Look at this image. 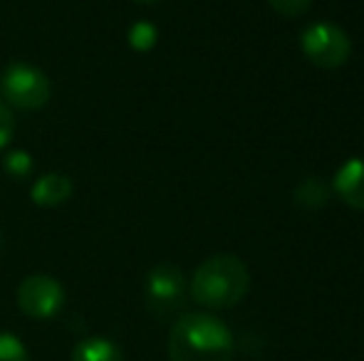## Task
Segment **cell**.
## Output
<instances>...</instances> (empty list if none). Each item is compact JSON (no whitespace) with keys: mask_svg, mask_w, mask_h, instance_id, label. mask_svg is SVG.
Here are the masks:
<instances>
[{"mask_svg":"<svg viewBox=\"0 0 364 361\" xmlns=\"http://www.w3.org/2000/svg\"><path fill=\"white\" fill-rule=\"evenodd\" d=\"M171 361H233L230 329L213 314L191 312L176 319L168 334Z\"/></svg>","mask_w":364,"mask_h":361,"instance_id":"obj_1","label":"cell"},{"mask_svg":"<svg viewBox=\"0 0 364 361\" xmlns=\"http://www.w3.org/2000/svg\"><path fill=\"white\" fill-rule=\"evenodd\" d=\"M250 272L235 255H213L196 267L191 279V297L201 307L228 309L245 297Z\"/></svg>","mask_w":364,"mask_h":361,"instance_id":"obj_2","label":"cell"},{"mask_svg":"<svg viewBox=\"0 0 364 361\" xmlns=\"http://www.w3.org/2000/svg\"><path fill=\"white\" fill-rule=\"evenodd\" d=\"M146 309L159 319L176 317L186 304V277L171 262L156 265L144 279Z\"/></svg>","mask_w":364,"mask_h":361,"instance_id":"obj_3","label":"cell"},{"mask_svg":"<svg viewBox=\"0 0 364 361\" xmlns=\"http://www.w3.org/2000/svg\"><path fill=\"white\" fill-rule=\"evenodd\" d=\"M3 96L15 109H43L50 101V79L28 62H10L3 72Z\"/></svg>","mask_w":364,"mask_h":361,"instance_id":"obj_4","label":"cell"},{"mask_svg":"<svg viewBox=\"0 0 364 361\" xmlns=\"http://www.w3.org/2000/svg\"><path fill=\"white\" fill-rule=\"evenodd\" d=\"M302 52L312 65L322 70H337L350 60V35L332 23H315L302 33Z\"/></svg>","mask_w":364,"mask_h":361,"instance_id":"obj_5","label":"cell"},{"mask_svg":"<svg viewBox=\"0 0 364 361\" xmlns=\"http://www.w3.org/2000/svg\"><path fill=\"white\" fill-rule=\"evenodd\" d=\"M65 304V289L50 274H30L18 287V307L30 319H53Z\"/></svg>","mask_w":364,"mask_h":361,"instance_id":"obj_6","label":"cell"},{"mask_svg":"<svg viewBox=\"0 0 364 361\" xmlns=\"http://www.w3.org/2000/svg\"><path fill=\"white\" fill-rule=\"evenodd\" d=\"M335 193L355 211H364V159H350L342 164L332 181Z\"/></svg>","mask_w":364,"mask_h":361,"instance_id":"obj_7","label":"cell"},{"mask_svg":"<svg viewBox=\"0 0 364 361\" xmlns=\"http://www.w3.org/2000/svg\"><path fill=\"white\" fill-rule=\"evenodd\" d=\"M73 191H75L73 181H70L68 176L45 174V176H40V179L35 181L30 196H33V201L38 203V206L55 208V206H63V203H68L70 196H73Z\"/></svg>","mask_w":364,"mask_h":361,"instance_id":"obj_8","label":"cell"},{"mask_svg":"<svg viewBox=\"0 0 364 361\" xmlns=\"http://www.w3.org/2000/svg\"><path fill=\"white\" fill-rule=\"evenodd\" d=\"M73 361H124V354L112 339L87 337L82 342H77Z\"/></svg>","mask_w":364,"mask_h":361,"instance_id":"obj_9","label":"cell"},{"mask_svg":"<svg viewBox=\"0 0 364 361\" xmlns=\"http://www.w3.org/2000/svg\"><path fill=\"white\" fill-rule=\"evenodd\" d=\"M330 198V188L322 179H305L300 186L295 188V201L300 208H307V211H317L322 208Z\"/></svg>","mask_w":364,"mask_h":361,"instance_id":"obj_10","label":"cell"},{"mask_svg":"<svg viewBox=\"0 0 364 361\" xmlns=\"http://www.w3.org/2000/svg\"><path fill=\"white\" fill-rule=\"evenodd\" d=\"M3 171L10 179H28L33 174V156L28 151H10L3 159Z\"/></svg>","mask_w":364,"mask_h":361,"instance_id":"obj_11","label":"cell"},{"mask_svg":"<svg viewBox=\"0 0 364 361\" xmlns=\"http://www.w3.org/2000/svg\"><path fill=\"white\" fill-rule=\"evenodd\" d=\"M156 28H154L151 23H146V20H139V23L132 25L129 30V45L134 50H139V52H146V50H151L154 45H156Z\"/></svg>","mask_w":364,"mask_h":361,"instance_id":"obj_12","label":"cell"},{"mask_svg":"<svg viewBox=\"0 0 364 361\" xmlns=\"http://www.w3.org/2000/svg\"><path fill=\"white\" fill-rule=\"evenodd\" d=\"M0 361H30L25 344L13 332H0Z\"/></svg>","mask_w":364,"mask_h":361,"instance_id":"obj_13","label":"cell"},{"mask_svg":"<svg viewBox=\"0 0 364 361\" xmlns=\"http://www.w3.org/2000/svg\"><path fill=\"white\" fill-rule=\"evenodd\" d=\"M268 3L283 18H300V15L307 13L312 0H268Z\"/></svg>","mask_w":364,"mask_h":361,"instance_id":"obj_14","label":"cell"},{"mask_svg":"<svg viewBox=\"0 0 364 361\" xmlns=\"http://www.w3.org/2000/svg\"><path fill=\"white\" fill-rule=\"evenodd\" d=\"M15 136V114L10 111L8 104L0 101V151L13 141Z\"/></svg>","mask_w":364,"mask_h":361,"instance_id":"obj_15","label":"cell"},{"mask_svg":"<svg viewBox=\"0 0 364 361\" xmlns=\"http://www.w3.org/2000/svg\"><path fill=\"white\" fill-rule=\"evenodd\" d=\"M139 3H156V0H139Z\"/></svg>","mask_w":364,"mask_h":361,"instance_id":"obj_16","label":"cell"},{"mask_svg":"<svg viewBox=\"0 0 364 361\" xmlns=\"http://www.w3.org/2000/svg\"><path fill=\"white\" fill-rule=\"evenodd\" d=\"M0 243H3V240H0Z\"/></svg>","mask_w":364,"mask_h":361,"instance_id":"obj_17","label":"cell"}]
</instances>
